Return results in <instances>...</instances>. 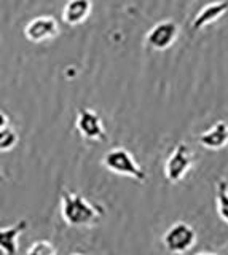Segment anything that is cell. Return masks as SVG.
Returning a JSON list of instances; mask_svg holds the SVG:
<instances>
[{
  "label": "cell",
  "instance_id": "7a4b0ae2",
  "mask_svg": "<svg viewBox=\"0 0 228 255\" xmlns=\"http://www.w3.org/2000/svg\"><path fill=\"white\" fill-rule=\"evenodd\" d=\"M102 164H104L107 171L116 175L131 177L140 183L147 180V172L142 169V166L136 161V158L131 155V151L123 147H115L109 150L102 158Z\"/></svg>",
  "mask_w": 228,
  "mask_h": 255
},
{
  "label": "cell",
  "instance_id": "30bf717a",
  "mask_svg": "<svg viewBox=\"0 0 228 255\" xmlns=\"http://www.w3.org/2000/svg\"><path fill=\"white\" fill-rule=\"evenodd\" d=\"M200 145L208 150H222L228 145V125L225 122H217L208 131L198 135Z\"/></svg>",
  "mask_w": 228,
  "mask_h": 255
},
{
  "label": "cell",
  "instance_id": "52a82bcc",
  "mask_svg": "<svg viewBox=\"0 0 228 255\" xmlns=\"http://www.w3.org/2000/svg\"><path fill=\"white\" fill-rule=\"evenodd\" d=\"M59 35V24L53 16H37L24 27V37L30 43H43Z\"/></svg>",
  "mask_w": 228,
  "mask_h": 255
},
{
  "label": "cell",
  "instance_id": "6da1fadb",
  "mask_svg": "<svg viewBox=\"0 0 228 255\" xmlns=\"http://www.w3.org/2000/svg\"><path fill=\"white\" fill-rule=\"evenodd\" d=\"M61 215L69 227H94L101 222L104 209L75 191L64 190L61 193Z\"/></svg>",
  "mask_w": 228,
  "mask_h": 255
},
{
  "label": "cell",
  "instance_id": "5bb4252c",
  "mask_svg": "<svg viewBox=\"0 0 228 255\" xmlns=\"http://www.w3.org/2000/svg\"><path fill=\"white\" fill-rule=\"evenodd\" d=\"M58 249L54 247L53 243L46 241V239H40V241L32 243L29 247L24 255H56Z\"/></svg>",
  "mask_w": 228,
  "mask_h": 255
},
{
  "label": "cell",
  "instance_id": "e0dca14e",
  "mask_svg": "<svg viewBox=\"0 0 228 255\" xmlns=\"http://www.w3.org/2000/svg\"><path fill=\"white\" fill-rule=\"evenodd\" d=\"M227 255H228V254H227Z\"/></svg>",
  "mask_w": 228,
  "mask_h": 255
},
{
  "label": "cell",
  "instance_id": "3957f363",
  "mask_svg": "<svg viewBox=\"0 0 228 255\" xmlns=\"http://www.w3.org/2000/svg\"><path fill=\"white\" fill-rule=\"evenodd\" d=\"M196 243V231L192 225L185 222H176L171 225L168 231L163 236V244L168 249V252L182 255L188 252Z\"/></svg>",
  "mask_w": 228,
  "mask_h": 255
},
{
  "label": "cell",
  "instance_id": "2e32d148",
  "mask_svg": "<svg viewBox=\"0 0 228 255\" xmlns=\"http://www.w3.org/2000/svg\"><path fill=\"white\" fill-rule=\"evenodd\" d=\"M72 255H83V254H72Z\"/></svg>",
  "mask_w": 228,
  "mask_h": 255
},
{
  "label": "cell",
  "instance_id": "8fae6325",
  "mask_svg": "<svg viewBox=\"0 0 228 255\" xmlns=\"http://www.w3.org/2000/svg\"><path fill=\"white\" fill-rule=\"evenodd\" d=\"M91 14V0H67L62 8V21L69 26H80Z\"/></svg>",
  "mask_w": 228,
  "mask_h": 255
},
{
  "label": "cell",
  "instance_id": "7c38bea8",
  "mask_svg": "<svg viewBox=\"0 0 228 255\" xmlns=\"http://www.w3.org/2000/svg\"><path fill=\"white\" fill-rule=\"evenodd\" d=\"M217 212L220 219L228 223V183L227 180L220 179L217 182Z\"/></svg>",
  "mask_w": 228,
  "mask_h": 255
},
{
  "label": "cell",
  "instance_id": "9c48e42d",
  "mask_svg": "<svg viewBox=\"0 0 228 255\" xmlns=\"http://www.w3.org/2000/svg\"><path fill=\"white\" fill-rule=\"evenodd\" d=\"M27 230V220L22 219L11 227L0 230V249L3 255H18L19 251V236Z\"/></svg>",
  "mask_w": 228,
  "mask_h": 255
},
{
  "label": "cell",
  "instance_id": "277c9868",
  "mask_svg": "<svg viewBox=\"0 0 228 255\" xmlns=\"http://www.w3.org/2000/svg\"><path fill=\"white\" fill-rule=\"evenodd\" d=\"M193 166V153L185 142H179L164 164V175L168 182L179 183Z\"/></svg>",
  "mask_w": 228,
  "mask_h": 255
},
{
  "label": "cell",
  "instance_id": "ba28073f",
  "mask_svg": "<svg viewBox=\"0 0 228 255\" xmlns=\"http://www.w3.org/2000/svg\"><path fill=\"white\" fill-rule=\"evenodd\" d=\"M227 11H228V0H216V2L204 5L201 8V11L195 16V19L192 22V29L195 32L203 30L209 24H214L217 19L222 18Z\"/></svg>",
  "mask_w": 228,
  "mask_h": 255
},
{
  "label": "cell",
  "instance_id": "5b68a950",
  "mask_svg": "<svg viewBox=\"0 0 228 255\" xmlns=\"http://www.w3.org/2000/svg\"><path fill=\"white\" fill-rule=\"evenodd\" d=\"M75 128L78 134L86 140L93 142H104L107 139L106 128L102 125V120L98 112H94L88 107H80L77 112Z\"/></svg>",
  "mask_w": 228,
  "mask_h": 255
},
{
  "label": "cell",
  "instance_id": "8992f818",
  "mask_svg": "<svg viewBox=\"0 0 228 255\" xmlns=\"http://www.w3.org/2000/svg\"><path fill=\"white\" fill-rule=\"evenodd\" d=\"M179 37V26L176 21H161L147 32L145 45L155 51H164L174 45Z\"/></svg>",
  "mask_w": 228,
  "mask_h": 255
},
{
  "label": "cell",
  "instance_id": "4fadbf2b",
  "mask_svg": "<svg viewBox=\"0 0 228 255\" xmlns=\"http://www.w3.org/2000/svg\"><path fill=\"white\" fill-rule=\"evenodd\" d=\"M19 137H18V132L13 129V128L6 126L3 129H0V150L3 151H10L16 147Z\"/></svg>",
  "mask_w": 228,
  "mask_h": 255
},
{
  "label": "cell",
  "instance_id": "9a60e30c",
  "mask_svg": "<svg viewBox=\"0 0 228 255\" xmlns=\"http://www.w3.org/2000/svg\"><path fill=\"white\" fill-rule=\"evenodd\" d=\"M196 255H217V254H211V252H200V254H196Z\"/></svg>",
  "mask_w": 228,
  "mask_h": 255
}]
</instances>
